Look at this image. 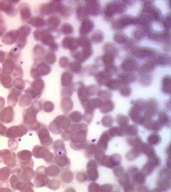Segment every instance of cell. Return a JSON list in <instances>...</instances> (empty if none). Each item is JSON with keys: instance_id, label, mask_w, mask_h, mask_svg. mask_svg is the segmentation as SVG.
Listing matches in <instances>:
<instances>
[{"instance_id": "1", "label": "cell", "mask_w": 171, "mask_h": 192, "mask_svg": "<svg viewBox=\"0 0 171 192\" xmlns=\"http://www.w3.org/2000/svg\"><path fill=\"white\" fill-rule=\"evenodd\" d=\"M160 137L158 135L152 134L148 137V142L152 145H156L160 141Z\"/></svg>"}]
</instances>
